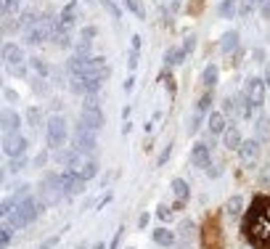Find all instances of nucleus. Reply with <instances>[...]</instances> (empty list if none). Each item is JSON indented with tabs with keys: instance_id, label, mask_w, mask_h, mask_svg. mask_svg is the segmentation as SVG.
Returning a JSON list of instances; mask_svg holds the SVG:
<instances>
[{
	"instance_id": "obj_1",
	"label": "nucleus",
	"mask_w": 270,
	"mask_h": 249,
	"mask_svg": "<svg viewBox=\"0 0 270 249\" xmlns=\"http://www.w3.org/2000/svg\"><path fill=\"white\" fill-rule=\"evenodd\" d=\"M246 238L254 249L270 246V196H254L252 212L246 215Z\"/></svg>"
},
{
	"instance_id": "obj_2",
	"label": "nucleus",
	"mask_w": 270,
	"mask_h": 249,
	"mask_svg": "<svg viewBox=\"0 0 270 249\" xmlns=\"http://www.w3.org/2000/svg\"><path fill=\"white\" fill-rule=\"evenodd\" d=\"M56 30H59V22L51 19L48 14H43V16H40V22H37L30 32H24V43H27V45H32V48H37V45H43L45 40H53Z\"/></svg>"
},
{
	"instance_id": "obj_3",
	"label": "nucleus",
	"mask_w": 270,
	"mask_h": 249,
	"mask_svg": "<svg viewBox=\"0 0 270 249\" xmlns=\"http://www.w3.org/2000/svg\"><path fill=\"white\" fill-rule=\"evenodd\" d=\"M80 125L93 133H101V127H104V112H101L98 96H85V104H82V112H80Z\"/></svg>"
},
{
	"instance_id": "obj_4",
	"label": "nucleus",
	"mask_w": 270,
	"mask_h": 249,
	"mask_svg": "<svg viewBox=\"0 0 270 249\" xmlns=\"http://www.w3.org/2000/svg\"><path fill=\"white\" fill-rule=\"evenodd\" d=\"M67 119L64 114H53L48 117V122H45V141H48V149L59 151L67 146Z\"/></svg>"
},
{
	"instance_id": "obj_5",
	"label": "nucleus",
	"mask_w": 270,
	"mask_h": 249,
	"mask_svg": "<svg viewBox=\"0 0 270 249\" xmlns=\"http://www.w3.org/2000/svg\"><path fill=\"white\" fill-rule=\"evenodd\" d=\"M37 199H40L45 207H53V204H59L61 199H67V196H64V188H61V175L45 172L43 183H40V196H37Z\"/></svg>"
},
{
	"instance_id": "obj_6",
	"label": "nucleus",
	"mask_w": 270,
	"mask_h": 249,
	"mask_svg": "<svg viewBox=\"0 0 270 249\" xmlns=\"http://www.w3.org/2000/svg\"><path fill=\"white\" fill-rule=\"evenodd\" d=\"M3 61H6V69L11 72L14 77H27V67H24V53H22V45H16L14 40L3 43Z\"/></svg>"
},
{
	"instance_id": "obj_7",
	"label": "nucleus",
	"mask_w": 270,
	"mask_h": 249,
	"mask_svg": "<svg viewBox=\"0 0 270 249\" xmlns=\"http://www.w3.org/2000/svg\"><path fill=\"white\" fill-rule=\"evenodd\" d=\"M72 146L82 156H96V151H98V138H96V133H93V130L77 125V127H74V135H72Z\"/></svg>"
},
{
	"instance_id": "obj_8",
	"label": "nucleus",
	"mask_w": 270,
	"mask_h": 249,
	"mask_svg": "<svg viewBox=\"0 0 270 249\" xmlns=\"http://www.w3.org/2000/svg\"><path fill=\"white\" fill-rule=\"evenodd\" d=\"M59 175H61V188H64V196L67 199L80 196V193L85 191V186H88V180L72 167H64V172H59Z\"/></svg>"
},
{
	"instance_id": "obj_9",
	"label": "nucleus",
	"mask_w": 270,
	"mask_h": 249,
	"mask_svg": "<svg viewBox=\"0 0 270 249\" xmlns=\"http://www.w3.org/2000/svg\"><path fill=\"white\" fill-rule=\"evenodd\" d=\"M265 88H267L265 77H249L246 85H244V93L249 98V104L254 106V112H257V109H262V104H265Z\"/></svg>"
},
{
	"instance_id": "obj_10",
	"label": "nucleus",
	"mask_w": 270,
	"mask_h": 249,
	"mask_svg": "<svg viewBox=\"0 0 270 249\" xmlns=\"http://www.w3.org/2000/svg\"><path fill=\"white\" fill-rule=\"evenodd\" d=\"M27 146L30 141L22 135V133H11V135H3V154L8 159H16V156H24L27 154Z\"/></svg>"
},
{
	"instance_id": "obj_11",
	"label": "nucleus",
	"mask_w": 270,
	"mask_h": 249,
	"mask_svg": "<svg viewBox=\"0 0 270 249\" xmlns=\"http://www.w3.org/2000/svg\"><path fill=\"white\" fill-rule=\"evenodd\" d=\"M238 159L246 170H254L257 162H259V138H249V141L241 143L238 149Z\"/></svg>"
},
{
	"instance_id": "obj_12",
	"label": "nucleus",
	"mask_w": 270,
	"mask_h": 249,
	"mask_svg": "<svg viewBox=\"0 0 270 249\" xmlns=\"http://www.w3.org/2000/svg\"><path fill=\"white\" fill-rule=\"evenodd\" d=\"M209 162H212V146H207L204 141L193 143V149H191V164H193V167L207 170Z\"/></svg>"
},
{
	"instance_id": "obj_13",
	"label": "nucleus",
	"mask_w": 270,
	"mask_h": 249,
	"mask_svg": "<svg viewBox=\"0 0 270 249\" xmlns=\"http://www.w3.org/2000/svg\"><path fill=\"white\" fill-rule=\"evenodd\" d=\"M19 127H22V117H19L14 109H3V112H0V130H3V135L19 133Z\"/></svg>"
},
{
	"instance_id": "obj_14",
	"label": "nucleus",
	"mask_w": 270,
	"mask_h": 249,
	"mask_svg": "<svg viewBox=\"0 0 270 249\" xmlns=\"http://www.w3.org/2000/svg\"><path fill=\"white\" fill-rule=\"evenodd\" d=\"M228 114L225 112H222V109H220V112H212L209 117H207V133H212V135H222V133H225L228 130Z\"/></svg>"
},
{
	"instance_id": "obj_15",
	"label": "nucleus",
	"mask_w": 270,
	"mask_h": 249,
	"mask_svg": "<svg viewBox=\"0 0 270 249\" xmlns=\"http://www.w3.org/2000/svg\"><path fill=\"white\" fill-rule=\"evenodd\" d=\"M77 16H80L77 0H69V3L61 8V14H59V24L64 27V30H72V27L77 24Z\"/></svg>"
},
{
	"instance_id": "obj_16",
	"label": "nucleus",
	"mask_w": 270,
	"mask_h": 249,
	"mask_svg": "<svg viewBox=\"0 0 270 249\" xmlns=\"http://www.w3.org/2000/svg\"><path fill=\"white\" fill-rule=\"evenodd\" d=\"M72 170H77L85 180H93L98 175V162H96V156H80L77 164H74Z\"/></svg>"
},
{
	"instance_id": "obj_17",
	"label": "nucleus",
	"mask_w": 270,
	"mask_h": 249,
	"mask_svg": "<svg viewBox=\"0 0 270 249\" xmlns=\"http://www.w3.org/2000/svg\"><path fill=\"white\" fill-rule=\"evenodd\" d=\"M40 16H43V14H37L35 8H27V11H19V16H16V30L22 32V35H24V32H30L32 27H35L37 22H40Z\"/></svg>"
},
{
	"instance_id": "obj_18",
	"label": "nucleus",
	"mask_w": 270,
	"mask_h": 249,
	"mask_svg": "<svg viewBox=\"0 0 270 249\" xmlns=\"http://www.w3.org/2000/svg\"><path fill=\"white\" fill-rule=\"evenodd\" d=\"M241 143H244V138H241V130L236 127V122H230L228 130L222 133V146H225L228 151H238Z\"/></svg>"
},
{
	"instance_id": "obj_19",
	"label": "nucleus",
	"mask_w": 270,
	"mask_h": 249,
	"mask_svg": "<svg viewBox=\"0 0 270 249\" xmlns=\"http://www.w3.org/2000/svg\"><path fill=\"white\" fill-rule=\"evenodd\" d=\"M151 238H154L156 246H167V249L178 244V236H175V230H170L167 225H159V228H156L154 233H151Z\"/></svg>"
},
{
	"instance_id": "obj_20",
	"label": "nucleus",
	"mask_w": 270,
	"mask_h": 249,
	"mask_svg": "<svg viewBox=\"0 0 270 249\" xmlns=\"http://www.w3.org/2000/svg\"><path fill=\"white\" fill-rule=\"evenodd\" d=\"M238 43H241V35H238L236 30H228V32L220 38V51L228 53V56H233V53L238 51Z\"/></svg>"
},
{
	"instance_id": "obj_21",
	"label": "nucleus",
	"mask_w": 270,
	"mask_h": 249,
	"mask_svg": "<svg viewBox=\"0 0 270 249\" xmlns=\"http://www.w3.org/2000/svg\"><path fill=\"white\" fill-rule=\"evenodd\" d=\"M222 209H225V215L230 220H238L241 215H244V199H241L238 193H233V196L225 201V207H222Z\"/></svg>"
},
{
	"instance_id": "obj_22",
	"label": "nucleus",
	"mask_w": 270,
	"mask_h": 249,
	"mask_svg": "<svg viewBox=\"0 0 270 249\" xmlns=\"http://www.w3.org/2000/svg\"><path fill=\"white\" fill-rule=\"evenodd\" d=\"M217 14L222 16V19H236V16L241 14V0H222V3L217 6Z\"/></svg>"
},
{
	"instance_id": "obj_23",
	"label": "nucleus",
	"mask_w": 270,
	"mask_h": 249,
	"mask_svg": "<svg viewBox=\"0 0 270 249\" xmlns=\"http://www.w3.org/2000/svg\"><path fill=\"white\" fill-rule=\"evenodd\" d=\"M170 188H172V193H175V201H188V196H191V186L185 183L183 178H175L172 183H170Z\"/></svg>"
},
{
	"instance_id": "obj_24",
	"label": "nucleus",
	"mask_w": 270,
	"mask_h": 249,
	"mask_svg": "<svg viewBox=\"0 0 270 249\" xmlns=\"http://www.w3.org/2000/svg\"><path fill=\"white\" fill-rule=\"evenodd\" d=\"M217 77H220V69L215 67V64H207L204 72H201V85L207 88V90H212V88L217 85Z\"/></svg>"
},
{
	"instance_id": "obj_25",
	"label": "nucleus",
	"mask_w": 270,
	"mask_h": 249,
	"mask_svg": "<svg viewBox=\"0 0 270 249\" xmlns=\"http://www.w3.org/2000/svg\"><path fill=\"white\" fill-rule=\"evenodd\" d=\"M212 104H215V98H212V90H204L201 98L196 101V109H193V112H199V114H204V117H209V114H212Z\"/></svg>"
},
{
	"instance_id": "obj_26",
	"label": "nucleus",
	"mask_w": 270,
	"mask_h": 249,
	"mask_svg": "<svg viewBox=\"0 0 270 249\" xmlns=\"http://www.w3.org/2000/svg\"><path fill=\"white\" fill-rule=\"evenodd\" d=\"M183 61H185V51L180 48V45H172V48L164 53V64H167V67H178V64H183Z\"/></svg>"
},
{
	"instance_id": "obj_27",
	"label": "nucleus",
	"mask_w": 270,
	"mask_h": 249,
	"mask_svg": "<svg viewBox=\"0 0 270 249\" xmlns=\"http://www.w3.org/2000/svg\"><path fill=\"white\" fill-rule=\"evenodd\" d=\"M53 43H56V48H72V35H69V30H64V27L59 24V30H56V35H53Z\"/></svg>"
},
{
	"instance_id": "obj_28",
	"label": "nucleus",
	"mask_w": 270,
	"mask_h": 249,
	"mask_svg": "<svg viewBox=\"0 0 270 249\" xmlns=\"http://www.w3.org/2000/svg\"><path fill=\"white\" fill-rule=\"evenodd\" d=\"M24 119H27V125H30V127H35V130H37V127L43 125V112H40L37 106H30V109L24 112Z\"/></svg>"
},
{
	"instance_id": "obj_29",
	"label": "nucleus",
	"mask_w": 270,
	"mask_h": 249,
	"mask_svg": "<svg viewBox=\"0 0 270 249\" xmlns=\"http://www.w3.org/2000/svg\"><path fill=\"white\" fill-rule=\"evenodd\" d=\"M98 3H101V8H104L111 19H122V8H119L117 0H98Z\"/></svg>"
},
{
	"instance_id": "obj_30",
	"label": "nucleus",
	"mask_w": 270,
	"mask_h": 249,
	"mask_svg": "<svg viewBox=\"0 0 270 249\" xmlns=\"http://www.w3.org/2000/svg\"><path fill=\"white\" fill-rule=\"evenodd\" d=\"M30 164H32V162L27 159V154H24V156H16V159H8V172H11V175H16V172L27 170Z\"/></svg>"
},
{
	"instance_id": "obj_31",
	"label": "nucleus",
	"mask_w": 270,
	"mask_h": 249,
	"mask_svg": "<svg viewBox=\"0 0 270 249\" xmlns=\"http://www.w3.org/2000/svg\"><path fill=\"white\" fill-rule=\"evenodd\" d=\"M19 6H22V0H0V14H3V19L14 16L19 11Z\"/></svg>"
},
{
	"instance_id": "obj_32",
	"label": "nucleus",
	"mask_w": 270,
	"mask_h": 249,
	"mask_svg": "<svg viewBox=\"0 0 270 249\" xmlns=\"http://www.w3.org/2000/svg\"><path fill=\"white\" fill-rule=\"evenodd\" d=\"M16 207H19V199L16 196H6L3 201H0V217H8Z\"/></svg>"
},
{
	"instance_id": "obj_33",
	"label": "nucleus",
	"mask_w": 270,
	"mask_h": 249,
	"mask_svg": "<svg viewBox=\"0 0 270 249\" xmlns=\"http://www.w3.org/2000/svg\"><path fill=\"white\" fill-rule=\"evenodd\" d=\"M90 48H93V40H85V38H80L77 45H74V53L82 59H90Z\"/></svg>"
},
{
	"instance_id": "obj_34",
	"label": "nucleus",
	"mask_w": 270,
	"mask_h": 249,
	"mask_svg": "<svg viewBox=\"0 0 270 249\" xmlns=\"http://www.w3.org/2000/svg\"><path fill=\"white\" fill-rule=\"evenodd\" d=\"M122 6H127V11H133L138 19H146V11H143L141 0H122Z\"/></svg>"
},
{
	"instance_id": "obj_35",
	"label": "nucleus",
	"mask_w": 270,
	"mask_h": 249,
	"mask_svg": "<svg viewBox=\"0 0 270 249\" xmlns=\"http://www.w3.org/2000/svg\"><path fill=\"white\" fill-rule=\"evenodd\" d=\"M30 64H32V69H35L40 77H48V72H51V69H48V64H45L43 59H37V56H35V59H30Z\"/></svg>"
},
{
	"instance_id": "obj_36",
	"label": "nucleus",
	"mask_w": 270,
	"mask_h": 249,
	"mask_svg": "<svg viewBox=\"0 0 270 249\" xmlns=\"http://www.w3.org/2000/svg\"><path fill=\"white\" fill-rule=\"evenodd\" d=\"M32 186H30V183H22V186H16V191H14V196L19 199V201H24L27 196H32Z\"/></svg>"
},
{
	"instance_id": "obj_37",
	"label": "nucleus",
	"mask_w": 270,
	"mask_h": 249,
	"mask_svg": "<svg viewBox=\"0 0 270 249\" xmlns=\"http://www.w3.org/2000/svg\"><path fill=\"white\" fill-rule=\"evenodd\" d=\"M11 236H14V230L8 228V225L0 228V249H6L8 244H11Z\"/></svg>"
},
{
	"instance_id": "obj_38",
	"label": "nucleus",
	"mask_w": 270,
	"mask_h": 249,
	"mask_svg": "<svg viewBox=\"0 0 270 249\" xmlns=\"http://www.w3.org/2000/svg\"><path fill=\"white\" fill-rule=\"evenodd\" d=\"M204 114H199V112H193V117H191V125H188V133H199V127H201V122H204Z\"/></svg>"
},
{
	"instance_id": "obj_39",
	"label": "nucleus",
	"mask_w": 270,
	"mask_h": 249,
	"mask_svg": "<svg viewBox=\"0 0 270 249\" xmlns=\"http://www.w3.org/2000/svg\"><path fill=\"white\" fill-rule=\"evenodd\" d=\"M259 186H270V159L265 162V167H259Z\"/></svg>"
},
{
	"instance_id": "obj_40",
	"label": "nucleus",
	"mask_w": 270,
	"mask_h": 249,
	"mask_svg": "<svg viewBox=\"0 0 270 249\" xmlns=\"http://www.w3.org/2000/svg\"><path fill=\"white\" fill-rule=\"evenodd\" d=\"M122 236H125V225H119V228L114 230V238H111L109 249H119V244H122Z\"/></svg>"
},
{
	"instance_id": "obj_41",
	"label": "nucleus",
	"mask_w": 270,
	"mask_h": 249,
	"mask_svg": "<svg viewBox=\"0 0 270 249\" xmlns=\"http://www.w3.org/2000/svg\"><path fill=\"white\" fill-rule=\"evenodd\" d=\"M204 172H207L209 178H220V175H222V167H220V162H209V167L204 170Z\"/></svg>"
},
{
	"instance_id": "obj_42",
	"label": "nucleus",
	"mask_w": 270,
	"mask_h": 249,
	"mask_svg": "<svg viewBox=\"0 0 270 249\" xmlns=\"http://www.w3.org/2000/svg\"><path fill=\"white\" fill-rule=\"evenodd\" d=\"M98 35V27H93V24H88V27H82V35L80 38H85V40H93Z\"/></svg>"
},
{
	"instance_id": "obj_43",
	"label": "nucleus",
	"mask_w": 270,
	"mask_h": 249,
	"mask_svg": "<svg viewBox=\"0 0 270 249\" xmlns=\"http://www.w3.org/2000/svg\"><path fill=\"white\" fill-rule=\"evenodd\" d=\"M45 164H48V151H40L32 159V167H45Z\"/></svg>"
},
{
	"instance_id": "obj_44",
	"label": "nucleus",
	"mask_w": 270,
	"mask_h": 249,
	"mask_svg": "<svg viewBox=\"0 0 270 249\" xmlns=\"http://www.w3.org/2000/svg\"><path fill=\"white\" fill-rule=\"evenodd\" d=\"M138 56H141V51H130V59H127V69L130 72L138 69Z\"/></svg>"
},
{
	"instance_id": "obj_45",
	"label": "nucleus",
	"mask_w": 270,
	"mask_h": 249,
	"mask_svg": "<svg viewBox=\"0 0 270 249\" xmlns=\"http://www.w3.org/2000/svg\"><path fill=\"white\" fill-rule=\"evenodd\" d=\"M170 154H172V143H170V146H164V149H162V154H159V159H156V164H159V167H162V164H167V159H170Z\"/></svg>"
},
{
	"instance_id": "obj_46",
	"label": "nucleus",
	"mask_w": 270,
	"mask_h": 249,
	"mask_svg": "<svg viewBox=\"0 0 270 249\" xmlns=\"http://www.w3.org/2000/svg\"><path fill=\"white\" fill-rule=\"evenodd\" d=\"M170 215H172V209L167 207V204H159V207H156V217H159V220H170Z\"/></svg>"
},
{
	"instance_id": "obj_47",
	"label": "nucleus",
	"mask_w": 270,
	"mask_h": 249,
	"mask_svg": "<svg viewBox=\"0 0 270 249\" xmlns=\"http://www.w3.org/2000/svg\"><path fill=\"white\" fill-rule=\"evenodd\" d=\"M180 48L185 51V56H188V53H191L193 48H196V38H193V35H191V38H185V40H183V45H180Z\"/></svg>"
},
{
	"instance_id": "obj_48",
	"label": "nucleus",
	"mask_w": 270,
	"mask_h": 249,
	"mask_svg": "<svg viewBox=\"0 0 270 249\" xmlns=\"http://www.w3.org/2000/svg\"><path fill=\"white\" fill-rule=\"evenodd\" d=\"M59 241H61V236H51V238H45V241L40 244V249H53Z\"/></svg>"
},
{
	"instance_id": "obj_49",
	"label": "nucleus",
	"mask_w": 270,
	"mask_h": 249,
	"mask_svg": "<svg viewBox=\"0 0 270 249\" xmlns=\"http://www.w3.org/2000/svg\"><path fill=\"white\" fill-rule=\"evenodd\" d=\"M109 201H111V191H106V196H101V199L96 201V209H104Z\"/></svg>"
},
{
	"instance_id": "obj_50",
	"label": "nucleus",
	"mask_w": 270,
	"mask_h": 249,
	"mask_svg": "<svg viewBox=\"0 0 270 249\" xmlns=\"http://www.w3.org/2000/svg\"><path fill=\"white\" fill-rule=\"evenodd\" d=\"M122 88H125V93H133V88H135V75H130V77L125 80Z\"/></svg>"
},
{
	"instance_id": "obj_51",
	"label": "nucleus",
	"mask_w": 270,
	"mask_h": 249,
	"mask_svg": "<svg viewBox=\"0 0 270 249\" xmlns=\"http://www.w3.org/2000/svg\"><path fill=\"white\" fill-rule=\"evenodd\" d=\"M148 220H151V215H148V212H143V215H141V217H138V228H141V230H143V228L148 225Z\"/></svg>"
},
{
	"instance_id": "obj_52",
	"label": "nucleus",
	"mask_w": 270,
	"mask_h": 249,
	"mask_svg": "<svg viewBox=\"0 0 270 249\" xmlns=\"http://www.w3.org/2000/svg\"><path fill=\"white\" fill-rule=\"evenodd\" d=\"M259 14H262L265 19H270V0H262V6H259Z\"/></svg>"
},
{
	"instance_id": "obj_53",
	"label": "nucleus",
	"mask_w": 270,
	"mask_h": 249,
	"mask_svg": "<svg viewBox=\"0 0 270 249\" xmlns=\"http://www.w3.org/2000/svg\"><path fill=\"white\" fill-rule=\"evenodd\" d=\"M130 51H141V35H133V43H130Z\"/></svg>"
},
{
	"instance_id": "obj_54",
	"label": "nucleus",
	"mask_w": 270,
	"mask_h": 249,
	"mask_svg": "<svg viewBox=\"0 0 270 249\" xmlns=\"http://www.w3.org/2000/svg\"><path fill=\"white\" fill-rule=\"evenodd\" d=\"M6 98L11 101V104H16V101H19V93H16V90H11V88H6Z\"/></svg>"
},
{
	"instance_id": "obj_55",
	"label": "nucleus",
	"mask_w": 270,
	"mask_h": 249,
	"mask_svg": "<svg viewBox=\"0 0 270 249\" xmlns=\"http://www.w3.org/2000/svg\"><path fill=\"white\" fill-rule=\"evenodd\" d=\"M249 14H252V3H244V6H241V14L238 16H249Z\"/></svg>"
},
{
	"instance_id": "obj_56",
	"label": "nucleus",
	"mask_w": 270,
	"mask_h": 249,
	"mask_svg": "<svg viewBox=\"0 0 270 249\" xmlns=\"http://www.w3.org/2000/svg\"><path fill=\"white\" fill-rule=\"evenodd\" d=\"M178 249H191V241H188V238H180V241H178Z\"/></svg>"
},
{
	"instance_id": "obj_57",
	"label": "nucleus",
	"mask_w": 270,
	"mask_h": 249,
	"mask_svg": "<svg viewBox=\"0 0 270 249\" xmlns=\"http://www.w3.org/2000/svg\"><path fill=\"white\" fill-rule=\"evenodd\" d=\"M252 56H254L257 61H262V59H265V51H262V48H257V51L252 53Z\"/></svg>"
},
{
	"instance_id": "obj_58",
	"label": "nucleus",
	"mask_w": 270,
	"mask_h": 249,
	"mask_svg": "<svg viewBox=\"0 0 270 249\" xmlns=\"http://www.w3.org/2000/svg\"><path fill=\"white\" fill-rule=\"evenodd\" d=\"M122 119H125V122L130 119V106H125V109H122Z\"/></svg>"
},
{
	"instance_id": "obj_59",
	"label": "nucleus",
	"mask_w": 270,
	"mask_h": 249,
	"mask_svg": "<svg viewBox=\"0 0 270 249\" xmlns=\"http://www.w3.org/2000/svg\"><path fill=\"white\" fill-rule=\"evenodd\" d=\"M90 249H109V246H106V244H104V241H98V244H93V246H90Z\"/></svg>"
},
{
	"instance_id": "obj_60",
	"label": "nucleus",
	"mask_w": 270,
	"mask_h": 249,
	"mask_svg": "<svg viewBox=\"0 0 270 249\" xmlns=\"http://www.w3.org/2000/svg\"><path fill=\"white\" fill-rule=\"evenodd\" d=\"M265 82H267V88H270V64H267V69H265Z\"/></svg>"
},
{
	"instance_id": "obj_61",
	"label": "nucleus",
	"mask_w": 270,
	"mask_h": 249,
	"mask_svg": "<svg viewBox=\"0 0 270 249\" xmlns=\"http://www.w3.org/2000/svg\"><path fill=\"white\" fill-rule=\"evenodd\" d=\"M246 3H252V6H257V8H259V6H262V0H246Z\"/></svg>"
},
{
	"instance_id": "obj_62",
	"label": "nucleus",
	"mask_w": 270,
	"mask_h": 249,
	"mask_svg": "<svg viewBox=\"0 0 270 249\" xmlns=\"http://www.w3.org/2000/svg\"><path fill=\"white\" fill-rule=\"evenodd\" d=\"M74 249H88V246H85V244H77V246H74Z\"/></svg>"
},
{
	"instance_id": "obj_63",
	"label": "nucleus",
	"mask_w": 270,
	"mask_h": 249,
	"mask_svg": "<svg viewBox=\"0 0 270 249\" xmlns=\"http://www.w3.org/2000/svg\"><path fill=\"white\" fill-rule=\"evenodd\" d=\"M127 249H133V246H127Z\"/></svg>"
},
{
	"instance_id": "obj_64",
	"label": "nucleus",
	"mask_w": 270,
	"mask_h": 249,
	"mask_svg": "<svg viewBox=\"0 0 270 249\" xmlns=\"http://www.w3.org/2000/svg\"><path fill=\"white\" fill-rule=\"evenodd\" d=\"M119 3H122V0H119Z\"/></svg>"
}]
</instances>
